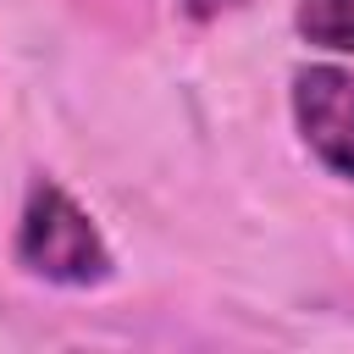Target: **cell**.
Masks as SVG:
<instances>
[{
	"instance_id": "obj_3",
	"label": "cell",
	"mask_w": 354,
	"mask_h": 354,
	"mask_svg": "<svg viewBox=\"0 0 354 354\" xmlns=\"http://www.w3.org/2000/svg\"><path fill=\"white\" fill-rule=\"evenodd\" d=\"M293 28L332 55H354V0H299Z\"/></svg>"
},
{
	"instance_id": "obj_2",
	"label": "cell",
	"mask_w": 354,
	"mask_h": 354,
	"mask_svg": "<svg viewBox=\"0 0 354 354\" xmlns=\"http://www.w3.org/2000/svg\"><path fill=\"white\" fill-rule=\"evenodd\" d=\"M288 105H293L299 144L337 183H354V72L337 61H310L293 72Z\"/></svg>"
},
{
	"instance_id": "obj_4",
	"label": "cell",
	"mask_w": 354,
	"mask_h": 354,
	"mask_svg": "<svg viewBox=\"0 0 354 354\" xmlns=\"http://www.w3.org/2000/svg\"><path fill=\"white\" fill-rule=\"evenodd\" d=\"M249 0H183V11L194 17V22H221L227 11H243Z\"/></svg>"
},
{
	"instance_id": "obj_1",
	"label": "cell",
	"mask_w": 354,
	"mask_h": 354,
	"mask_svg": "<svg viewBox=\"0 0 354 354\" xmlns=\"http://www.w3.org/2000/svg\"><path fill=\"white\" fill-rule=\"evenodd\" d=\"M17 266L50 288H100L116 271V254L100 232V221L55 183L33 177L17 216Z\"/></svg>"
}]
</instances>
